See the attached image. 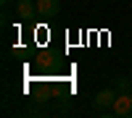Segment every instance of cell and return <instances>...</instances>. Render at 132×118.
<instances>
[{
    "label": "cell",
    "instance_id": "cell-1",
    "mask_svg": "<svg viewBox=\"0 0 132 118\" xmlns=\"http://www.w3.org/2000/svg\"><path fill=\"white\" fill-rule=\"evenodd\" d=\"M116 97H119V89H114V87H103L101 92L95 94L93 105H95V108L101 110V113H111V108H114Z\"/></svg>",
    "mask_w": 132,
    "mask_h": 118
},
{
    "label": "cell",
    "instance_id": "cell-2",
    "mask_svg": "<svg viewBox=\"0 0 132 118\" xmlns=\"http://www.w3.org/2000/svg\"><path fill=\"white\" fill-rule=\"evenodd\" d=\"M111 113L119 115V118H132V92H119Z\"/></svg>",
    "mask_w": 132,
    "mask_h": 118
},
{
    "label": "cell",
    "instance_id": "cell-3",
    "mask_svg": "<svg viewBox=\"0 0 132 118\" xmlns=\"http://www.w3.org/2000/svg\"><path fill=\"white\" fill-rule=\"evenodd\" d=\"M61 10V0H37V13L45 16V18H53L58 16Z\"/></svg>",
    "mask_w": 132,
    "mask_h": 118
},
{
    "label": "cell",
    "instance_id": "cell-4",
    "mask_svg": "<svg viewBox=\"0 0 132 118\" xmlns=\"http://www.w3.org/2000/svg\"><path fill=\"white\" fill-rule=\"evenodd\" d=\"M37 13V3L32 0H16V16L19 18H32Z\"/></svg>",
    "mask_w": 132,
    "mask_h": 118
},
{
    "label": "cell",
    "instance_id": "cell-5",
    "mask_svg": "<svg viewBox=\"0 0 132 118\" xmlns=\"http://www.w3.org/2000/svg\"><path fill=\"white\" fill-rule=\"evenodd\" d=\"M116 89H119V92H132V81H129L127 76H119V79H116Z\"/></svg>",
    "mask_w": 132,
    "mask_h": 118
},
{
    "label": "cell",
    "instance_id": "cell-6",
    "mask_svg": "<svg viewBox=\"0 0 132 118\" xmlns=\"http://www.w3.org/2000/svg\"><path fill=\"white\" fill-rule=\"evenodd\" d=\"M114 3H119V0H114Z\"/></svg>",
    "mask_w": 132,
    "mask_h": 118
}]
</instances>
